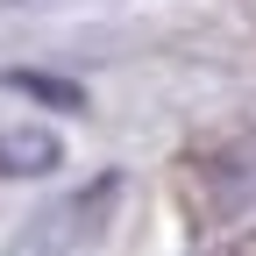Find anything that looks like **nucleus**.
Returning <instances> with one entry per match:
<instances>
[{"label":"nucleus","mask_w":256,"mask_h":256,"mask_svg":"<svg viewBox=\"0 0 256 256\" xmlns=\"http://www.w3.org/2000/svg\"><path fill=\"white\" fill-rule=\"evenodd\" d=\"M107 200H114V178H100V185H86L78 200H64L57 214H43L36 228L22 235V249L14 256H72L92 228H100V214H107Z\"/></svg>","instance_id":"f257e3e1"},{"label":"nucleus","mask_w":256,"mask_h":256,"mask_svg":"<svg viewBox=\"0 0 256 256\" xmlns=\"http://www.w3.org/2000/svg\"><path fill=\"white\" fill-rule=\"evenodd\" d=\"M57 164H64V142L50 136V128H28V121L0 128V171H8V178H43Z\"/></svg>","instance_id":"f03ea898"}]
</instances>
